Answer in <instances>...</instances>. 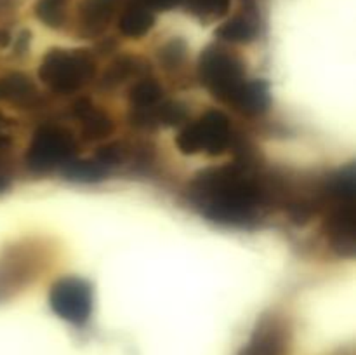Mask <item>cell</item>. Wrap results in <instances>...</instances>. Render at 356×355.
Returning <instances> with one entry per match:
<instances>
[{"mask_svg":"<svg viewBox=\"0 0 356 355\" xmlns=\"http://www.w3.org/2000/svg\"><path fill=\"white\" fill-rule=\"evenodd\" d=\"M190 197L212 221L243 226L259 216L270 190L247 167L229 164L198 174L190 187Z\"/></svg>","mask_w":356,"mask_h":355,"instance_id":"6da1fadb","label":"cell"},{"mask_svg":"<svg viewBox=\"0 0 356 355\" xmlns=\"http://www.w3.org/2000/svg\"><path fill=\"white\" fill-rule=\"evenodd\" d=\"M198 77L212 96L228 104H233L247 82L242 59L216 45L202 52L198 59Z\"/></svg>","mask_w":356,"mask_h":355,"instance_id":"7a4b0ae2","label":"cell"},{"mask_svg":"<svg viewBox=\"0 0 356 355\" xmlns=\"http://www.w3.org/2000/svg\"><path fill=\"white\" fill-rule=\"evenodd\" d=\"M94 72V59L86 51L52 49L42 59L38 77L56 93L70 94L82 89L92 79Z\"/></svg>","mask_w":356,"mask_h":355,"instance_id":"3957f363","label":"cell"},{"mask_svg":"<svg viewBox=\"0 0 356 355\" xmlns=\"http://www.w3.org/2000/svg\"><path fill=\"white\" fill-rule=\"evenodd\" d=\"M232 143L229 120L222 111L211 110L193 124H188L177 136V146L184 155L205 152L207 155H221Z\"/></svg>","mask_w":356,"mask_h":355,"instance_id":"277c9868","label":"cell"},{"mask_svg":"<svg viewBox=\"0 0 356 355\" xmlns=\"http://www.w3.org/2000/svg\"><path fill=\"white\" fill-rule=\"evenodd\" d=\"M75 138L66 129L42 125L31 138L26 152V166L33 173H47L68 162L75 152Z\"/></svg>","mask_w":356,"mask_h":355,"instance_id":"5b68a950","label":"cell"},{"mask_svg":"<svg viewBox=\"0 0 356 355\" xmlns=\"http://www.w3.org/2000/svg\"><path fill=\"white\" fill-rule=\"evenodd\" d=\"M49 305L59 319L83 326L92 313V289L80 277H63L51 287Z\"/></svg>","mask_w":356,"mask_h":355,"instance_id":"8992f818","label":"cell"},{"mask_svg":"<svg viewBox=\"0 0 356 355\" xmlns=\"http://www.w3.org/2000/svg\"><path fill=\"white\" fill-rule=\"evenodd\" d=\"M325 219V232L330 244L341 256L351 258L356 251V209L355 200H332Z\"/></svg>","mask_w":356,"mask_h":355,"instance_id":"52a82bcc","label":"cell"},{"mask_svg":"<svg viewBox=\"0 0 356 355\" xmlns=\"http://www.w3.org/2000/svg\"><path fill=\"white\" fill-rule=\"evenodd\" d=\"M238 355H287V329L278 317H263Z\"/></svg>","mask_w":356,"mask_h":355,"instance_id":"ba28073f","label":"cell"},{"mask_svg":"<svg viewBox=\"0 0 356 355\" xmlns=\"http://www.w3.org/2000/svg\"><path fill=\"white\" fill-rule=\"evenodd\" d=\"M73 113L80 120H83V136L87 139H101L113 131V124L110 118L101 111L94 110V106L87 100L76 101L73 106Z\"/></svg>","mask_w":356,"mask_h":355,"instance_id":"9c48e42d","label":"cell"},{"mask_svg":"<svg viewBox=\"0 0 356 355\" xmlns=\"http://www.w3.org/2000/svg\"><path fill=\"white\" fill-rule=\"evenodd\" d=\"M268 104H270V96H268L266 84L261 80H247L232 106L245 115H257L263 113Z\"/></svg>","mask_w":356,"mask_h":355,"instance_id":"30bf717a","label":"cell"},{"mask_svg":"<svg viewBox=\"0 0 356 355\" xmlns=\"http://www.w3.org/2000/svg\"><path fill=\"white\" fill-rule=\"evenodd\" d=\"M120 0H83L80 3V19L87 30L101 31L117 13Z\"/></svg>","mask_w":356,"mask_h":355,"instance_id":"8fae6325","label":"cell"},{"mask_svg":"<svg viewBox=\"0 0 356 355\" xmlns=\"http://www.w3.org/2000/svg\"><path fill=\"white\" fill-rule=\"evenodd\" d=\"M153 24H155V16H153L152 10L146 6H143V3H132V6H129L127 9L124 10V14L120 16L118 30H120L125 37L138 38L148 33L153 28Z\"/></svg>","mask_w":356,"mask_h":355,"instance_id":"7c38bea8","label":"cell"},{"mask_svg":"<svg viewBox=\"0 0 356 355\" xmlns=\"http://www.w3.org/2000/svg\"><path fill=\"white\" fill-rule=\"evenodd\" d=\"M35 97V87L26 75L13 73L0 79V100L16 104H30Z\"/></svg>","mask_w":356,"mask_h":355,"instance_id":"4fadbf2b","label":"cell"},{"mask_svg":"<svg viewBox=\"0 0 356 355\" xmlns=\"http://www.w3.org/2000/svg\"><path fill=\"white\" fill-rule=\"evenodd\" d=\"M108 173L106 167L101 166L96 159H80L72 160L63 164V176L66 180L80 181V183H94V181H101L104 174Z\"/></svg>","mask_w":356,"mask_h":355,"instance_id":"5bb4252c","label":"cell"},{"mask_svg":"<svg viewBox=\"0 0 356 355\" xmlns=\"http://www.w3.org/2000/svg\"><path fill=\"white\" fill-rule=\"evenodd\" d=\"M219 38L226 42H233V44H245V42H250L256 35V30H254L252 23L245 17H232L229 21H226L225 24L218 28L216 31Z\"/></svg>","mask_w":356,"mask_h":355,"instance_id":"9a60e30c","label":"cell"},{"mask_svg":"<svg viewBox=\"0 0 356 355\" xmlns=\"http://www.w3.org/2000/svg\"><path fill=\"white\" fill-rule=\"evenodd\" d=\"M131 103L136 110H146L153 108L162 97V87L155 80H141L131 89Z\"/></svg>","mask_w":356,"mask_h":355,"instance_id":"2e32d148","label":"cell"},{"mask_svg":"<svg viewBox=\"0 0 356 355\" xmlns=\"http://www.w3.org/2000/svg\"><path fill=\"white\" fill-rule=\"evenodd\" d=\"M63 3H65V0H38L37 6H35V14L42 23L56 28L65 19Z\"/></svg>","mask_w":356,"mask_h":355,"instance_id":"e0dca14e","label":"cell"},{"mask_svg":"<svg viewBox=\"0 0 356 355\" xmlns=\"http://www.w3.org/2000/svg\"><path fill=\"white\" fill-rule=\"evenodd\" d=\"M188 3V9L197 16H222L228 10L229 0H183Z\"/></svg>","mask_w":356,"mask_h":355,"instance_id":"ac0fdd59","label":"cell"},{"mask_svg":"<svg viewBox=\"0 0 356 355\" xmlns=\"http://www.w3.org/2000/svg\"><path fill=\"white\" fill-rule=\"evenodd\" d=\"M184 118H186V110L179 103H174V101L163 103L162 106L155 110V120L160 122V124L176 125L183 122Z\"/></svg>","mask_w":356,"mask_h":355,"instance_id":"d6986e66","label":"cell"},{"mask_svg":"<svg viewBox=\"0 0 356 355\" xmlns=\"http://www.w3.org/2000/svg\"><path fill=\"white\" fill-rule=\"evenodd\" d=\"M183 0H141L143 6L148 7L149 10L152 9H160V10H167V9H172L174 6L181 3Z\"/></svg>","mask_w":356,"mask_h":355,"instance_id":"ffe728a7","label":"cell"},{"mask_svg":"<svg viewBox=\"0 0 356 355\" xmlns=\"http://www.w3.org/2000/svg\"><path fill=\"white\" fill-rule=\"evenodd\" d=\"M7 146V139L0 138V150H3ZM9 187V176H7V173L3 171L2 164H0V191H3L6 188Z\"/></svg>","mask_w":356,"mask_h":355,"instance_id":"44dd1931","label":"cell"},{"mask_svg":"<svg viewBox=\"0 0 356 355\" xmlns=\"http://www.w3.org/2000/svg\"><path fill=\"white\" fill-rule=\"evenodd\" d=\"M9 33L7 31H0V47H6L9 44Z\"/></svg>","mask_w":356,"mask_h":355,"instance_id":"7402d4cb","label":"cell"}]
</instances>
